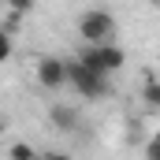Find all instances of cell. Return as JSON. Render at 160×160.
<instances>
[{"label":"cell","mask_w":160,"mask_h":160,"mask_svg":"<svg viewBox=\"0 0 160 160\" xmlns=\"http://www.w3.org/2000/svg\"><path fill=\"white\" fill-rule=\"evenodd\" d=\"M71 89H75L78 97H86V101H101V97L108 93V75L86 67L78 56H75V60H71Z\"/></svg>","instance_id":"2"},{"label":"cell","mask_w":160,"mask_h":160,"mask_svg":"<svg viewBox=\"0 0 160 160\" xmlns=\"http://www.w3.org/2000/svg\"><path fill=\"white\" fill-rule=\"evenodd\" d=\"M78 38L82 41H112L116 38V19L104 8H89L78 19Z\"/></svg>","instance_id":"3"},{"label":"cell","mask_w":160,"mask_h":160,"mask_svg":"<svg viewBox=\"0 0 160 160\" xmlns=\"http://www.w3.org/2000/svg\"><path fill=\"white\" fill-rule=\"evenodd\" d=\"M38 157V149L34 145H26V142H19V145H11L8 149V160H34Z\"/></svg>","instance_id":"7"},{"label":"cell","mask_w":160,"mask_h":160,"mask_svg":"<svg viewBox=\"0 0 160 160\" xmlns=\"http://www.w3.org/2000/svg\"><path fill=\"white\" fill-rule=\"evenodd\" d=\"M11 48H15V34H8V30H4V34H0V63H8V60H11Z\"/></svg>","instance_id":"8"},{"label":"cell","mask_w":160,"mask_h":160,"mask_svg":"<svg viewBox=\"0 0 160 160\" xmlns=\"http://www.w3.org/2000/svg\"><path fill=\"white\" fill-rule=\"evenodd\" d=\"M142 97H145V104L149 108H160V78H145V86H142Z\"/></svg>","instance_id":"6"},{"label":"cell","mask_w":160,"mask_h":160,"mask_svg":"<svg viewBox=\"0 0 160 160\" xmlns=\"http://www.w3.org/2000/svg\"><path fill=\"white\" fill-rule=\"evenodd\" d=\"M8 8H11V11H19V15H30V11L38 8V0H8Z\"/></svg>","instance_id":"9"},{"label":"cell","mask_w":160,"mask_h":160,"mask_svg":"<svg viewBox=\"0 0 160 160\" xmlns=\"http://www.w3.org/2000/svg\"><path fill=\"white\" fill-rule=\"evenodd\" d=\"M48 119L56 123L60 130H75V127H78V112L67 108V104H52V108H48Z\"/></svg>","instance_id":"5"},{"label":"cell","mask_w":160,"mask_h":160,"mask_svg":"<svg viewBox=\"0 0 160 160\" xmlns=\"http://www.w3.org/2000/svg\"><path fill=\"white\" fill-rule=\"evenodd\" d=\"M78 60L86 67L101 71V75H116V71H123V63H127V52H123L116 41H86L82 52H78Z\"/></svg>","instance_id":"1"},{"label":"cell","mask_w":160,"mask_h":160,"mask_svg":"<svg viewBox=\"0 0 160 160\" xmlns=\"http://www.w3.org/2000/svg\"><path fill=\"white\" fill-rule=\"evenodd\" d=\"M34 78L45 89H63L71 86V60H60V56H41L34 63Z\"/></svg>","instance_id":"4"},{"label":"cell","mask_w":160,"mask_h":160,"mask_svg":"<svg viewBox=\"0 0 160 160\" xmlns=\"http://www.w3.org/2000/svg\"><path fill=\"white\" fill-rule=\"evenodd\" d=\"M145 157H149V160H160V138H153V142L145 145Z\"/></svg>","instance_id":"10"},{"label":"cell","mask_w":160,"mask_h":160,"mask_svg":"<svg viewBox=\"0 0 160 160\" xmlns=\"http://www.w3.org/2000/svg\"><path fill=\"white\" fill-rule=\"evenodd\" d=\"M157 138H160V130H157Z\"/></svg>","instance_id":"12"},{"label":"cell","mask_w":160,"mask_h":160,"mask_svg":"<svg viewBox=\"0 0 160 160\" xmlns=\"http://www.w3.org/2000/svg\"><path fill=\"white\" fill-rule=\"evenodd\" d=\"M153 4H157V8H160V0H153Z\"/></svg>","instance_id":"11"}]
</instances>
